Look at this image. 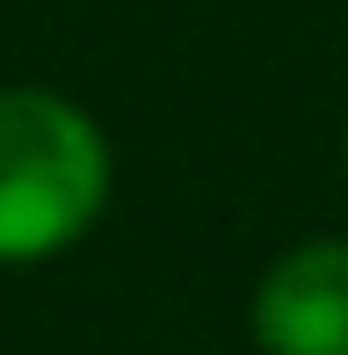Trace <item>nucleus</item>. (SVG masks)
<instances>
[{
	"label": "nucleus",
	"mask_w": 348,
	"mask_h": 355,
	"mask_svg": "<svg viewBox=\"0 0 348 355\" xmlns=\"http://www.w3.org/2000/svg\"><path fill=\"white\" fill-rule=\"evenodd\" d=\"M109 189L94 123L58 94H0V261H37L87 232Z\"/></svg>",
	"instance_id": "1"
},
{
	"label": "nucleus",
	"mask_w": 348,
	"mask_h": 355,
	"mask_svg": "<svg viewBox=\"0 0 348 355\" xmlns=\"http://www.w3.org/2000/svg\"><path fill=\"white\" fill-rule=\"evenodd\" d=\"M254 334L268 355H348V239H312L268 268Z\"/></svg>",
	"instance_id": "2"
}]
</instances>
